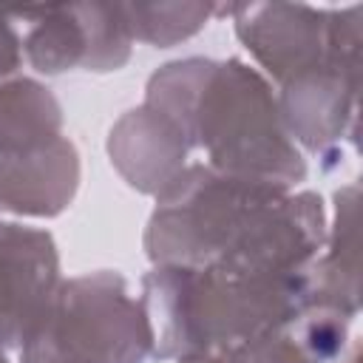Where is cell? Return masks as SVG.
I'll list each match as a JSON object with an SVG mask.
<instances>
[{
	"label": "cell",
	"instance_id": "6da1fadb",
	"mask_svg": "<svg viewBox=\"0 0 363 363\" xmlns=\"http://www.w3.org/2000/svg\"><path fill=\"white\" fill-rule=\"evenodd\" d=\"M190 164L156 201L145 247L156 264L286 272L312 264L323 241L315 193Z\"/></svg>",
	"mask_w": 363,
	"mask_h": 363
},
{
	"label": "cell",
	"instance_id": "7a4b0ae2",
	"mask_svg": "<svg viewBox=\"0 0 363 363\" xmlns=\"http://www.w3.org/2000/svg\"><path fill=\"white\" fill-rule=\"evenodd\" d=\"M147 105L182 130L187 147H204L218 173L278 187L306 176L267 82L238 60L173 62L150 79Z\"/></svg>",
	"mask_w": 363,
	"mask_h": 363
},
{
	"label": "cell",
	"instance_id": "3957f363",
	"mask_svg": "<svg viewBox=\"0 0 363 363\" xmlns=\"http://www.w3.org/2000/svg\"><path fill=\"white\" fill-rule=\"evenodd\" d=\"M142 306L153 329V354H224L306 312L312 278L309 267L244 272L159 264L142 281Z\"/></svg>",
	"mask_w": 363,
	"mask_h": 363
},
{
	"label": "cell",
	"instance_id": "277c9868",
	"mask_svg": "<svg viewBox=\"0 0 363 363\" xmlns=\"http://www.w3.org/2000/svg\"><path fill=\"white\" fill-rule=\"evenodd\" d=\"M20 354L23 363H145L153 329L122 275L94 272L57 286Z\"/></svg>",
	"mask_w": 363,
	"mask_h": 363
},
{
	"label": "cell",
	"instance_id": "5b68a950",
	"mask_svg": "<svg viewBox=\"0 0 363 363\" xmlns=\"http://www.w3.org/2000/svg\"><path fill=\"white\" fill-rule=\"evenodd\" d=\"M244 11L252 23H238V37L281 82L323 62H357V23H318L320 14L295 6H247Z\"/></svg>",
	"mask_w": 363,
	"mask_h": 363
},
{
	"label": "cell",
	"instance_id": "8992f818",
	"mask_svg": "<svg viewBox=\"0 0 363 363\" xmlns=\"http://www.w3.org/2000/svg\"><path fill=\"white\" fill-rule=\"evenodd\" d=\"M48 233L0 224V349H23L60 286Z\"/></svg>",
	"mask_w": 363,
	"mask_h": 363
},
{
	"label": "cell",
	"instance_id": "52a82bcc",
	"mask_svg": "<svg viewBox=\"0 0 363 363\" xmlns=\"http://www.w3.org/2000/svg\"><path fill=\"white\" fill-rule=\"evenodd\" d=\"M85 17L88 20H79L77 6L45 11V20L37 23L26 40L31 65L45 74L74 65L94 71L119 68L130 51V31L122 6H85Z\"/></svg>",
	"mask_w": 363,
	"mask_h": 363
},
{
	"label": "cell",
	"instance_id": "ba28073f",
	"mask_svg": "<svg viewBox=\"0 0 363 363\" xmlns=\"http://www.w3.org/2000/svg\"><path fill=\"white\" fill-rule=\"evenodd\" d=\"M357 62H323L284 82L281 119L286 130L315 153H332L354 122Z\"/></svg>",
	"mask_w": 363,
	"mask_h": 363
},
{
	"label": "cell",
	"instance_id": "9c48e42d",
	"mask_svg": "<svg viewBox=\"0 0 363 363\" xmlns=\"http://www.w3.org/2000/svg\"><path fill=\"white\" fill-rule=\"evenodd\" d=\"M77 182L79 159L74 145L62 136L0 150V210L57 216L68 207Z\"/></svg>",
	"mask_w": 363,
	"mask_h": 363
},
{
	"label": "cell",
	"instance_id": "30bf717a",
	"mask_svg": "<svg viewBox=\"0 0 363 363\" xmlns=\"http://www.w3.org/2000/svg\"><path fill=\"white\" fill-rule=\"evenodd\" d=\"M111 156L133 187L156 199L187 170V142L182 130L147 102L116 122L111 130Z\"/></svg>",
	"mask_w": 363,
	"mask_h": 363
},
{
	"label": "cell",
	"instance_id": "8fae6325",
	"mask_svg": "<svg viewBox=\"0 0 363 363\" xmlns=\"http://www.w3.org/2000/svg\"><path fill=\"white\" fill-rule=\"evenodd\" d=\"M60 125V105L43 85L31 79L0 85V150L57 139Z\"/></svg>",
	"mask_w": 363,
	"mask_h": 363
},
{
	"label": "cell",
	"instance_id": "7c38bea8",
	"mask_svg": "<svg viewBox=\"0 0 363 363\" xmlns=\"http://www.w3.org/2000/svg\"><path fill=\"white\" fill-rule=\"evenodd\" d=\"M20 62V45H17V37L14 31L9 28V23L0 20V77L14 71Z\"/></svg>",
	"mask_w": 363,
	"mask_h": 363
},
{
	"label": "cell",
	"instance_id": "4fadbf2b",
	"mask_svg": "<svg viewBox=\"0 0 363 363\" xmlns=\"http://www.w3.org/2000/svg\"><path fill=\"white\" fill-rule=\"evenodd\" d=\"M179 363H221L218 354H201V357H182Z\"/></svg>",
	"mask_w": 363,
	"mask_h": 363
},
{
	"label": "cell",
	"instance_id": "5bb4252c",
	"mask_svg": "<svg viewBox=\"0 0 363 363\" xmlns=\"http://www.w3.org/2000/svg\"><path fill=\"white\" fill-rule=\"evenodd\" d=\"M0 363H9V360H6V357H3V352H0Z\"/></svg>",
	"mask_w": 363,
	"mask_h": 363
}]
</instances>
